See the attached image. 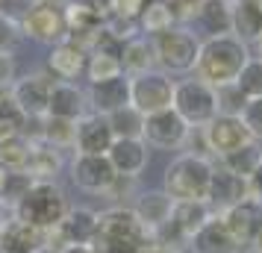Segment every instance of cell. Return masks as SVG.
I'll use <instances>...</instances> for the list:
<instances>
[{
	"instance_id": "cell-1",
	"label": "cell",
	"mask_w": 262,
	"mask_h": 253,
	"mask_svg": "<svg viewBox=\"0 0 262 253\" xmlns=\"http://www.w3.org/2000/svg\"><path fill=\"white\" fill-rule=\"evenodd\" d=\"M89 247L95 253H147L154 247V229L139 221L133 206H112L97 212V229Z\"/></svg>"
},
{
	"instance_id": "cell-2",
	"label": "cell",
	"mask_w": 262,
	"mask_h": 253,
	"mask_svg": "<svg viewBox=\"0 0 262 253\" xmlns=\"http://www.w3.org/2000/svg\"><path fill=\"white\" fill-rule=\"evenodd\" d=\"M248 59H250L248 44L238 41L233 33H227V36H209L206 41H201L198 62H194V77L203 80V83H209L212 88L236 83L238 71L245 68Z\"/></svg>"
},
{
	"instance_id": "cell-3",
	"label": "cell",
	"mask_w": 262,
	"mask_h": 253,
	"mask_svg": "<svg viewBox=\"0 0 262 253\" xmlns=\"http://www.w3.org/2000/svg\"><path fill=\"white\" fill-rule=\"evenodd\" d=\"M68 194L62 192L56 180H36L30 186V192L21 197V203L12 209L15 218L27 221L30 227L38 229H53L62 224V218L68 215Z\"/></svg>"
},
{
	"instance_id": "cell-4",
	"label": "cell",
	"mask_w": 262,
	"mask_h": 253,
	"mask_svg": "<svg viewBox=\"0 0 262 253\" xmlns=\"http://www.w3.org/2000/svg\"><path fill=\"white\" fill-rule=\"evenodd\" d=\"M212 162L201 153H183L165 168V194L177 200H206L209 180H212Z\"/></svg>"
},
{
	"instance_id": "cell-5",
	"label": "cell",
	"mask_w": 262,
	"mask_h": 253,
	"mask_svg": "<svg viewBox=\"0 0 262 253\" xmlns=\"http://www.w3.org/2000/svg\"><path fill=\"white\" fill-rule=\"evenodd\" d=\"M171 109H174L189 127H206V124L218 115L215 88L209 83L198 80V77L174 80V100H171Z\"/></svg>"
},
{
	"instance_id": "cell-6",
	"label": "cell",
	"mask_w": 262,
	"mask_h": 253,
	"mask_svg": "<svg viewBox=\"0 0 262 253\" xmlns=\"http://www.w3.org/2000/svg\"><path fill=\"white\" fill-rule=\"evenodd\" d=\"M154 56L159 71L165 74H189L194 71V62H198V50L201 41L194 38V33L183 30V27H171L165 33L154 36Z\"/></svg>"
},
{
	"instance_id": "cell-7",
	"label": "cell",
	"mask_w": 262,
	"mask_h": 253,
	"mask_svg": "<svg viewBox=\"0 0 262 253\" xmlns=\"http://www.w3.org/2000/svg\"><path fill=\"white\" fill-rule=\"evenodd\" d=\"M174 100V80L165 71H144L130 77V103L142 115H154L162 109H171Z\"/></svg>"
},
{
	"instance_id": "cell-8",
	"label": "cell",
	"mask_w": 262,
	"mask_h": 253,
	"mask_svg": "<svg viewBox=\"0 0 262 253\" xmlns=\"http://www.w3.org/2000/svg\"><path fill=\"white\" fill-rule=\"evenodd\" d=\"M21 33L33 41L41 44H59L62 38H68V24H65V12L62 6H41V3H30L24 15L18 18Z\"/></svg>"
},
{
	"instance_id": "cell-9",
	"label": "cell",
	"mask_w": 262,
	"mask_h": 253,
	"mask_svg": "<svg viewBox=\"0 0 262 253\" xmlns=\"http://www.w3.org/2000/svg\"><path fill=\"white\" fill-rule=\"evenodd\" d=\"M191 127L180 118L174 109H162L154 115H144V145H154L159 150H180L186 147Z\"/></svg>"
},
{
	"instance_id": "cell-10",
	"label": "cell",
	"mask_w": 262,
	"mask_h": 253,
	"mask_svg": "<svg viewBox=\"0 0 262 253\" xmlns=\"http://www.w3.org/2000/svg\"><path fill=\"white\" fill-rule=\"evenodd\" d=\"M203 133V145H206V153L212 156H227L230 150H238L242 145L253 142L248 133V127L242 124L238 115H215L206 127H201Z\"/></svg>"
},
{
	"instance_id": "cell-11",
	"label": "cell",
	"mask_w": 262,
	"mask_h": 253,
	"mask_svg": "<svg viewBox=\"0 0 262 253\" xmlns=\"http://www.w3.org/2000/svg\"><path fill=\"white\" fill-rule=\"evenodd\" d=\"M71 180L77 189L89 194H109L112 182L118 180V174L112 168V162L103 156H92V153H77L71 162Z\"/></svg>"
},
{
	"instance_id": "cell-12",
	"label": "cell",
	"mask_w": 262,
	"mask_h": 253,
	"mask_svg": "<svg viewBox=\"0 0 262 253\" xmlns=\"http://www.w3.org/2000/svg\"><path fill=\"white\" fill-rule=\"evenodd\" d=\"M53 77L48 71H36V74H27L21 80L12 83V97L15 103L21 106L27 118H45L48 115V100H50V88H53Z\"/></svg>"
},
{
	"instance_id": "cell-13",
	"label": "cell",
	"mask_w": 262,
	"mask_h": 253,
	"mask_svg": "<svg viewBox=\"0 0 262 253\" xmlns=\"http://www.w3.org/2000/svg\"><path fill=\"white\" fill-rule=\"evenodd\" d=\"M218 215L242 247H250L253 239L262 233V200H256V197H245L242 203L230 206Z\"/></svg>"
},
{
	"instance_id": "cell-14",
	"label": "cell",
	"mask_w": 262,
	"mask_h": 253,
	"mask_svg": "<svg viewBox=\"0 0 262 253\" xmlns=\"http://www.w3.org/2000/svg\"><path fill=\"white\" fill-rule=\"evenodd\" d=\"M115 142L112 127H109L106 115H95L85 112L83 118H77V133H74V147L77 153H92V156H103Z\"/></svg>"
},
{
	"instance_id": "cell-15",
	"label": "cell",
	"mask_w": 262,
	"mask_h": 253,
	"mask_svg": "<svg viewBox=\"0 0 262 253\" xmlns=\"http://www.w3.org/2000/svg\"><path fill=\"white\" fill-rule=\"evenodd\" d=\"M89 109L95 115H112L118 109L130 106V77L118 74L112 80H100V83L89 85Z\"/></svg>"
},
{
	"instance_id": "cell-16",
	"label": "cell",
	"mask_w": 262,
	"mask_h": 253,
	"mask_svg": "<svg viewBox=\"0 0 262 253\" xmlns=\"http://www.w3.org/2000/svg\"><path fill=\"white\" fill-rule=\"evenodd\" d=\"M85 62H89V50H83L71 38H62L59 44H53L48 53V74L53 80L71 83V80H77L85 71Z\"/></svg>"
},
{
	"instance_id": "cell-17",
	"label": "cell",
	"mask_w": 262,
	"mask_h": 253,
	"mask_svg": "<svg viewBox=\"0 0 262 253\" xmlns=\"http://www.w3.org/2000/svg\"><path fill=\"white\" fill-rule=\"evenodd\" d=\"M245 197H250L248 192V180L245 177H236L227 168H212V180H209V192H206V200L215 212H224L230 206L242 203Z\"/></svg>"
},
{
	"instance_id": "cell-18",
	"label": "cell",
	"mask_w": 262,
	"mask_h": 253,
	"mask_svg": "<svg viewBox=\"0 0 262 253\" xmlns=\"http://www.w3.org/2000/svg\"><path fill=\"white\" fill-rule=\"evenodd\" d=\"M189 250L191 253H238L242 244L233 239V233L227 229L221 215L215 212V215L189 239Z\"/></svg>"
},
{
	"instance_id": "cell-19",
	"label": "cell",
	"mask_w": 262,
	"mask_h": 253,
	"mask_svg": "<svg viewBox=\"0 0 262 253\" xmlns=\"http://www.w3.org/2000/svg\"><path fill=\"white\" fill-rule=\"evenodd\" d=\"M0 253H45V229L30 227L27 221L12 215L3 221Z\"/></svg>"
},
{
	"instance_id": "cell-20",
	"label": "cell",
	"mask_w": 262,
	"mask_h": 253,
	"mask_svg": "<svg viewBox=\"0 0 262 253\" xmlns=\"http://www.w3.org/2000/svg\"><path fill=\"white\" fill-rule=\"evenodd\" d=\"M106 159L112 162L115 174L121 177H139L147 168V145L144 139H115L106 150Z\"/></svg>"
},
{
	"instance_id": "cell-21",
	"label": "cell",
	"mask_w": 262,
	"mask_h": 253,
	"mask_svg": "<svg viewBox=\"0 0 262 253\" xmlns=\"http://www.w3.org/2000/svg\"><path fill=\"white\" fill-rule=\"evenodd\" d=\"M89 112V97L80 85L65 83V80H56L53 88H50V100H48V115L53 118H68L77 121Z\"/></svg>"
},
{
	"instance_id": "cell-22",
	"label": "cell",
	"mask_w": 262,
	"mask_h": 253,
	"mask_svg": "<svg viewBox=\"0 0 262 253\" xmlns=\"http://www.w3.org/2000/svg\"><path fill=\"white\" fill-rule=\"evenodd\" d=\"M230 33L245 44H256L262 36V3L230 0Z\"/></svg>"
},
{
	"instance_id": "cell-23",
	"label": "cell",
	"mask_w": 262,
	"mask_h": 253,
	"mask_svg": "<svg viewBox=\"0 0 262 253\" xmlns=\"http://www.w3.org/2000/svg\"><path fill=\"white\" fill-rule=\"evenodd\" d=\"M62 236L68 239L71 247H83V244H92L95 239V229H97V212L85 209V206H77V209H68V215L62 218Z\"/></svg>"
},
{
	"instance_id": "cell-24",
	"label": "cell",
	"mask_w": 262,
	"mask_h": 253,
	"mask_svg": "<svg viewBox=\"0 0 262 253\" xmlns=\"http://www.w3.org/2000/svg\"><path fill=\"white\" fill-rule=\"evenodd\" d=\"M212 215L215 209L209 206V200H177L174 209H171V221L177 224V229L186 239H191Z\"/></svg>"
},
{
	"instance_id": "cell-25",
	"label": "cell",
	"mask_w": 262,
	"mask_h": 253,
	"mask_svg": "<svg viewBox=\"0 0 262 253\" xmlns=\"http://www.w3.org/2000/svg\"><path fill=\"white\" fill-rule=\"evenodd\" d=\"M171 209H174V200L165 192H144V194H139V200L133 206V212L139 215V221L150 229L162 227L171 218Z\"/></svg>"
},
{
	"instance_id": "cell-26",
	"label": "cell",
	"mask_w": 262,
	"mask_h": 253,
	"mask_svg": "<svg viewBox=\"0 0 262 253\" xmlns=\"http://www.w3.org/2000/svg\"><path fill=\"white\" fill-rule=\"evenodd\" d=\"M156 56H154V44L147 38L136 36L130 41H124V50H121V71L127 77H136V74L154 71Z\"/></svg>"
},
{
	"instance_id": "cell-27",
	"label": "cell",
	"mask_w": 262,
	"mask_h": 253,
	"mask_svg": "<svg viewBox=\"0 0 262 253\" xmlns=\"http://www.w3.org/2000/svg\"><path fill=\"white\" fill-rule=\"evenodd\" d=\"M24 171L33 180H56V174L62 171V153L56 147L45 145V142H33V150H30Z\"/></svg>"
},
{
	"instance_id": "cell-28",
	"label": "cell",
	"mask_w": 262,
	"mask_h": 253,
	"mask_svg": "<svg viewBox=\"0 0 262 253\" xmlns=\"http://www.w3.org/2000/svg\"><path fill=\"white\" fill-rule=\"evenodd\" d=\"M194 18L209 36H227L230 33V0H201Z\"/></svg>"
},
{
	"instance_id": "cell-29",
	"label": "cell",
	"mask_w": 262,
	"mask_h": 253,
	"mask_svg": "<svg viewBox=\"0 0 262 253\" xmlns=\"http://www.w3.org/2000/svg\"><path fill=\"white\" fill-rule=\"evenodd\" d=\"M259 162H262L259 142H248V145H242L238 150H230L227 156H221V168H227L230 174H236V177H245V180H248Z\"/></svg>"
},
{
	"instance_id": "cell-30",
	"label": "cell",
	"mask_w": 262,
	"mask_h": 253,
	"mask_svg": "<svg viewBox=\"0 0 262 253\" xmlns=\"http://www.w3.org/2000/svg\"><path fill=\"white\" fill-rule=\"evenodd\" d=\"M106 121L112 127L115 139H142L144 135V115L133 103L118 109V112H112V115H106Z\"/></svg>"
},
{
	"instance_id": "cell-31",
	"label": "cell",
	"mask_w": 262,
	"mask_h": 253,
	"mask_svg": "<svg viewBox=\"0 0 262 253\" xmlns=\"http://www.w3.org/2000/svg\"><path fill=\"white\" fill-rule=\"evenodd\" d=\"M30 150H33V142L21 133L3 139L0 142V165H3V171H24Z\"/></svg>"
},
{
	"instance_id": "cell-32",
	"label": "cell",
	"mask_w": 262,
	"mask_h": 253,
	"mask_svg": "<svg viewBox=\"0 0 262 253\" xmlns=\"http://www.w3.org/2000/svg\"><path fill=\"white\" fill-rule=\"evenodd\" d=\"M33 182L36 180L27 171H3L0 174V200H3V209H15L21 203V197L30 192Z\"/></svg>"
},
{
	"instance_id": "cell-33",
	"label": "cell",
	"mask_w": 262,
	"mask_h": 253,
	"mask_svg": "<svg viewBox=\"0 0 262 253\" xmlns=\"http://www.w3.org/2000/svg\"><path fill=\"white\" fill-rule=\"evenodd\" d=\"M74 133H77V121L45 115V124H41V142L45 145L56 147V150L74 147Z\"/></svg>"
},
{
	"instance_id": "cell-34",
	"label": "cell",
	"mask_w": 262,
	"mask_h": 253,
	"mask_svg": "<svg viewBox=\"0 0 262 253\" xmlns=\"http://www.w3.org/2000/svg\"><path fill=\"white\" fill-rule=\"evenodd\" d=\"M24 124H27V115L21 112V106L15 103L12 91H9V88L0 91V142L9 139V135H18L24 130Z\"/></svg>"
},
{
	"instance_id": "cell-35",
	"label": "cell",
	"mask_w": 262,
	"mask_h": 253,
	"mask_svg": "<svg viewBox=\"0 0 262 253\" xmlns=\"http://www.w3.org/2000/svg\"><path fill=\"white\" fill-rule=\"evenodd\" d=\"M136 24H139V30L147 33V36H159V33H165V30L174 27V18H171V12L165 9L162 0H150L142 9V15H139Z\"/></svg>"
},
{
	"instance_id": "cell-36",
	"label": "cell",
	"mask_w": 262,
	"mask_h": 253,
	"mask_svg": "<svg viewBox=\"0 0 262 253\" xmlns=\"http://www.w3.org/2000/svg\"><path fill=\"white\" fill-rule=\"evenodd\" d=\"M85 77H89V83H100V80H112V77H118L121 71V59L115 56H106V53H89V62H85Z\"/></svg>"
},
{
	"instance_id": "cell-37",
	"label": "cell",
	"mask_w": 262,
	"mask_h": 253,
	"mask_svg": "<svg viewBox=\"0 0 262 253\" xmlns=\"http://www.w3.org/2000/svg\"><path fill=\"white\" fill-rule=\"evenodd\" d=\"M236 85L245 97H262V59L250 56V59L245 62V68L238 71Z\"/></svg>"
},
{
	"instance_id": "cell-38",
	"label": "cell",
	"mask_w": 262,
	"mask_h": 253,
	"mask_svg": "<svg viewBox=\"0 0 262 253\" xmlns=\"http://www.w3.org/2000/svg\"><path fill=\"white\" fill-rule=\"evenodd\" d=\"M215 100H218V115H242V109L248 103V97L238 91L236 83H227L215 88Z\"/></svg>"
},
{
	"instance_id": "cell-39",
	"label": "cell",
	"mask_w": 262,
	"mask_h": 253,
	"mask_svg": "<svg viewBox=\"0 0 262 253\" xmlns=\"http://www.w3.org/2000/svg\"><path fill=\"white\" fill-rule=\"evenodd\" d=\"M21 38H24V33H21L18 18L0 12V53H9L12 56L15 50H18V44H21Z\"/></svg>"
},
{
	"instance_id": "cell-40",
	"label": "cell",
	"mask_w": 262,
	"mask_h": 253,
	"mask_svg": "<svg viewBox=\"0 0 262 253\" xmlns=\"http://www.w3.org/2000/svg\"><path fill=\"white\" fill-rule=\"evenodd\" d=\"M242 124L248 127L253 142H262V97H248V103L242 109Z\"/></svg>"
},
{
	"instance_id": "cell-41",
	"label": "cell",
	"mask_w": 262,
	"mask_h": 253,
	"mask_svg": "<svg viewBox=\"0 0 262 253\" xmlns=\"http://www.w3.org/2000/svg\"><path fill=\"white\" fill-rule=\"evenodd\" d=\"M147 0H109V18H127V21H139L142 9Z\"/></svg>"
},
{
	"instance_id": "cell-42",
	"label": "cell",
	"mask_w": 262,
	"mask_h": 253,
	"mask_svg": "<svg viewBox=\"0 0 262 253\" xmlns=\"http://www.w3.org/2000/svg\"><path fill=\"white\" fill-rule=\"evenodd\" d=\"M165 3V9L171 12V18H174V24H183V21H191L194 18V12H198V3L201 0H162Z\"/></svg>"
},
{
	"instance_id": "cell-43",
	"label": "cell",
	"mask_w": 262,
	"mask_h": 253,
	"mask_svg": "<svg viewBox=\"0 0 262 253\" xmlns=\"http://www.w3.org/2000/svg\"><path fill=\"white\" fill-rule=\"evenodd\" d=\"M15 83V59L9 53H0V91L12 88Z\"/></svg>"
},
{
	"instance_id": "cell-44",
	"label": "cell",
	"mask_w": 262,
	"mask_h": 253,
	"mask_svg": "<svg viewBox=\"0 0 262 253\" xmlns=\"http://www.w3.org/2000/svg\"><path fill=\"white\" fill-rule=\"evenodd\" d=\"M248 192H250V197L262 200V162L253 168V174L248 177Z\"/></svg>"
},
{
	"instance_id": "cell-45",
	"label": "cell",
	"mask_w": 262,
	"mask_h": 253,
	"mask_svg": "<svg viewBox=\"0 0 262 253\" xmlns=\"http://www.w3.org/2000/svg\"><path fill=\"white\" fill-rule=\"evenodd\" d=\"M80 3H83V6H89L92 12H97L103 21L109 18V0H80Z\"/></svg>"
},
{
	"instance_id": "cell-46",
	"label": "cell",
	"mask_w": 262,
	"mask_h": 253,
	"mask_svg": "<svg viewBox=\"0 0 262 253\" xmlns=\"http://www.w3.org/2000/svg\"><path fill=\"white\" fill-rule=\"evenodd\" d=\"M30 3H41V6H65L71 0H30Z\"/></svg>"
},
{
	"instance_id": "cell-47",
	"label": "cell",
	"mask_w": 262,
	"mask_h": 253,
	"mask_svg": "<svg viewBox=\"0 0 262 253\" xmlns=\"http://www.w3.org/2000/svg\"><path fill=\"white\" fill-rule=\"evenodd\" d=\"M147 253H183V250H177V247H162V244H154Z\"/></svg>"
},
{
	"instance_id": "cell-48",
	"label": "cell",
	"mask_w": 262,
	"mask_h": 253,
	"mask_svg": "<svg viewBox=\"0 0 262 253\" xmlns=\"http://www.w3.org/2000/svg\"><path fill=\"white\" fill-rule=\"evenodd\" d=\"M65 253H95L89 244H83V247H71V250H65Z\"/></svg>"
},
{
	"instance_id": "cell-49",
	"label": "cell",
	"mask_w": 262,
	"mask_h": 253,
	"mask_svg": "<svg viewBox=\"0 0 262 253\" xmlns=\"http://www.w3.org/2000/svg\"><path fill=\"white\" fill-rule=\"evenodd\" d=\"M250 247H256V250H262V233L256 236V239H253V244H250Z\"/></svg>"
},
{
	"instance_id": "cell-50",
	"label": "cell",
	"mask_w": 262,
	"mask_h": 253,
	"mask_svg": "<svg viewBox=\"0 0 262 253\" xmlns=\"http://www.w3.org/2000/svg\"><path fill=\"white\" fill-rule=\"evenodd\" d=\"M256 59H262V36H259V41H256Z\"/></svg>"
},
{
	"instance_id": "cell-51",
	"label": "cell",
	"mask_w": 262,
	"mask_h": 253,
	"mask_svg": "<svg viewBox=\"0 0 262 253\" xmlns=\"http://www.w3.org/2000/svg\"><path fill=\"white\" fill-rule=\"evenodd\" d=\"M238 253H262V250H256V247H245V250H238Z\"/></svg>"
},
{
	"instance_id": "cell-52",
	"label": "cell",
	"mask_w": 262,
	"mask_h": 253,
	"mask_svg": "<svg viewBox=\"0 0 262 253\" xmlns=\"http://www.w3.org/2000/svg\"><path fill=\"white\" fill-rule=\"evenodd\" d=\"M3 221H6V218L0 215V236H3Z\"/></svg>"
},
{
	"instance_id": "cell-53",
	"label": "cell",
	"mask_w": 262,
	"mask_h": 253,
	"mask_svg": "<svg viewBox=\"0 0 262 253\" xmlns=\"http://www.w3.org/2000/svg\"><path fill=\"white\" fill-rule=\"evenodd\" d=\"M0 215H3V200H0Z\"/></svg>"
},
{
	"instance_id": "cell-54",
	"label": "cell",
	"mask_w": 262,
	"mask_h": 253,
	"mask_svg": "<svg viewBox=\"0 0 262 253\" xmlns=\"http://www.w3.org/2000/svg\"><path fill=\"white\" fill-rule=\"evenodd\" d=\"M0 174H3V165H0Z\"/></svg>"
},
{
	"instance_id": "cell-55",
	"label": "cell",
	"mask_w": 262,
	"mask_h": 253,
	"mask_svg": "<svg viewBox=\"0 0 262 253\" xmlns=\"http://www.w3.org/2000/svg\"><path fill=\"white\" fill-rule=\"evenodd\" d=\"M256 3H262V0H256Z\"/></svg>"
}]
</instances>
